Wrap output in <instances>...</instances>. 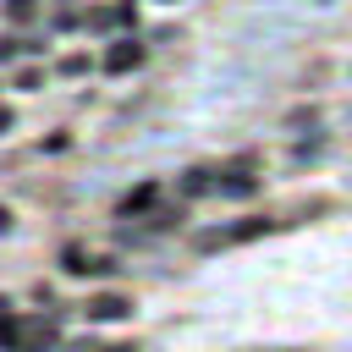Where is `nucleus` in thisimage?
<instances>
[{"label":"nucleus","mask_w":352,"mask_h":352,"mask_svg":"<svg viewBox=\"0 0 352 352\" xmlns=\"http://www.w3.org/2000/svg\"><path fill=\"white\" fill-rule=\"evenodd\" d=\"M132 314V302L126 297H116V292H104V297H94L88 302V319H126Z\"/></svg>","instance_id":"nucleus-3"},{"label":"nucleus","mask_w":352,"mask_h":352,"mask_svg":"<svg viewBox=\"0 0 352 352\" xmlns=\"http://www.w3.org/2000/svg\"><path fill=\"white\" fill-rule=\"evenodd\" d=\"M16 50H28V44H22V38H0V60H11Z\"/></svg>","instance_id":"nucleus-7"},{"label":"nucleus","mask_w":352,"mask_h":352,"mask_svg":"<svg viewBox=\"0 0 352 352\" xmlns=\"http://www.w3.org/2000/svg\"><path fill=\"white\" fill-rule=\"evenodd\" d=\"M11 16H16V22H28V16H33V0H11Z\"/></svg>","instance_id":"nucleus-8"},{"label":"nucleus","mask_w":352,"mask_h":352,"mask_svg":"<svg viewBox=\"0 0 352 352\" xmlns=\"http://www.w3.org/2000/svg\"><path fill=\"white\" fill-rule=\"evenodd\" d=\"M214 187L231 192V198H248V192H253V176H248V170H226V182H214Z\"/></svg>","instance_id":"nucleus-4"},{"label":"nucleus","mask_w":352,"mask_h":352,"mask_svg":"<svg viewBox=\"0 0 352 352\" xmlns=\"http://www.w3.org/2000/svg\"><path fill=\"white\" fill-rule=\"evenodd\" d=\"M148 204H154V182H143L138 192H126V198H121V214H138V209H148Z\"/></svg>","instance_id":"nucleus-5"},{"label":"nucleus","mask_w":352,"mask_h":352,"mask_svg":"<svg viewBox=\"0 0 352 352\" xmlns=\"http://www.w3.org/2000/svg\"><path fill=\"white\" fill-rule=\"evenodd\" d=\"M209 187H214L209 170H192V176H187V192H209Z\"/></svg>","instance_id":"nucleus-6"},{"label":"nucleus","mask_w":352,"mask_h":352,"mask_svg":"<svg viewBox=\"0 0 352 352\" xmlns=\"http://www.w3.org/2000/svg\"><path fill=\"white\" fill-rule=\"evenodd\" d=\"M138 60H143V44H132V38H121V44L104 50V72H132Z\"/></svg>","instance_id":"nucleus-2"},{"label":"nucleus","mask_w":352,"mask_h":352,"mask_svg":"<svg viewBox=\"0 0 352 352\" xmlns=\"http://www.w3.org/2000/svg\"><path fill=\"white\" fill-rule=\"evenodd\" d=\"M0 346H6V352H50V346H55V324H44V319H16V314L0 308Z\"/></svg>","instance_id":"nucleus-1"}]
</instances>
